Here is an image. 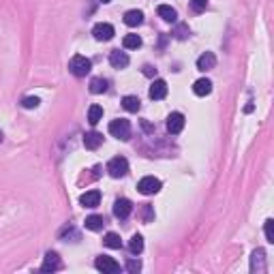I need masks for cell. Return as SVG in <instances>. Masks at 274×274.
Masks as SVG:
<instances>
[{"label":"cell","mask_w":274,"mask_h":274,"mask_svg":"<svg viewBox=\"0 0 274 274\" xmlns=\"http://www.w3.org/2000/svg\"><path fill=\"white\" fill-rule=\"evenodd\" d=\"M90 69H92V62L86 58V56H82V54H75L73 58L69 60V71L75 77H86L90 73Z\"/></svg>","instance_id":"cell-1"},{"label":"cell","mask_w":274,"mask_h":274,"mask_svg":"<svg viewBox=\"0 0 274 274\" xmlns=\"http://www.w3.org/2000/svg\"><path fill=\"white\" fill-rule=\"evenodd\" d=\"M107 174L112 178H122L129 174V161L125 156H114L110 163H107Z\"/></svg>","instance_id":"cell-2"},{"label":"cell","mask_w":274,"mask_h":274,"mask_svg":"<svg viewBox=\"0 0 274 274\" xmlns=\"http://www.w3.org/2000/svg\"><path fill=\"white\" fill-rule=\"evenodd\" d=\"M110 133H112L114 137H118V139L127 141L129 137H131V125H129V120H125V118L112 120V122H110Z\"/></svg>","instance_id":"cell-3"},{"label":"cell","mask_w":274,"mask_h":274,"mask_svg":"<svg viewBox=\"0 0 274 274\" xmlns=\"http://www.w3.org/2000/svg\"><path fill=\"white\" fill-rule=\"evenodd\" d=\"M95 268L103 274H116V272H120V264L107 255H101L95 259Z\"/></svg>","instance_id":"cell-4"},{"label":"cell","mask_w":274,"mask_h":274,"mask_svg":"<svg viewBox=\"0 0 274 274\" xmlns=\"http://www.w3.org/2000/svg\"><path fill=\"white\" fill-rule=\"evenodd\" d=\"M161 186H163L161 180L154 176H146L137 182V189H139V193H143V195H154V193L161 191Z\"/></svg>","instance_id":"cell-5"},{"label":"cell","mask_w":274,"mask_h":274,"mask_svg":"<svg viewBox=\"0 0 274 274\" xmlns=\"http://www.w3.org/2000/svg\"><path fill=\"white\" fill-rule=\"evenodd\" d=\"M92 34H95L97 41H110V39H114L116 30H114V26L107 24V21H99V24H95V28H92Z\"/></svg>","instance_id":"cell-6"},{"label":"cell","mask_w":274,"mask_h":274,"mask_svg":"<svg viewBox=\"0 0 274 274\" xmlns=\"http://www.w3.org/2000/svg\"><path fill=\"white\" fill-rule=\"evenodd\" d=\"M184 129V116L180 112H171L167 116V133L169 135H178Z\"/></svg>","instance_id":"cell-7"},{"label":"cell","mask_w":274,"mask_h":274,"mask_svg":"<svg viewBox=\"0 0 274 274\" xmlns=\"http://www.w3.org/2000/svg\"><path fill=\"white\" fill-rule=\"evenodd\" d=\"M251 272L264 274L266 272V251L264 249H255L251 255Z\"/></svg>","instance_id":"cell-8"},{"label":"cell","mask_w":274,"mask_h":274,"mask_svg":"<svg viewBox=\"0 0 274 274\" xmlns=\"http://www.w3.org/2000/svg\"><path fill=\"white\" fill-rule=\"evenodd\" d=\"M131 212H133V204L129 199L120 197V199L114 201V216H116V219H129Z\"/></svg>","instance_id":"cell-9"},{"label":"cell","mask_w":274,"mask_h":274,"mask_svg":"<svg viewBox=\"0 0 274 274\" xmlns=\"http://www.w3.org/2000/svg\"><path fill=\"white\" fill-rule=\"evenodd\" d=\"M60 268H62V262H60L58 253L49 251V253L45 255V259H43V264H41V270L43 272H56V270H60Z\"/></svg>","instance_id":"cell-10"},{"label":"cell","mask_w":274,"mask_h":274,"mask_svg":"<svg viewBox=\"0 0 274 274\" xmlns=\"http://www.w3.org/2000/svg\"><path fill=\"white\" fill-rule=\"evenodd\" d=\"M148 95L154 101H161V99L167 97V84H165V79H154L152 86H150V90H148Z\"/></svg>","instance_id":"cell-11"},{"label":"cell","mask_w":274,"mask_h":274,"mask_svg":"<svg viewBox=\"0 0 274 274\" xmlns=\"http://www.w3.org/2000/svg\"><path fill=\"white\" fill-rule=\"evenodd\" d=\"M79 204H82L84 208H97L101 204V193L97 189L92 191H86L82 197H79Z\"/></svg>","instance_id":"cell-12"},{"label":"cell","mask_w":274,"mask_h":274,"mask_svg":"<svg viewBox=\"0 0 274 274\" xmlns=\"http://www.w3.org/2000/svg\"><path fill=\"white\" fill-rule=\"evenodd\" d=\"M110 64L114 69H125L129 67V54L127 52H120V49H114L110 54Z\"/></svg>","instance_id":"cell-13"},{"label":"cell","mask_w":274,"mask_h":274,"mask_svg":"<svg viewBox=\"0 0 274 274\" xmlns=\"http://www.w3.org/2000/svg\"><path fill=\"white\" fill-rule=\"evenodd\" d=\"M214 67H216V56L212 52H204L197 58V69L204 71V73H206V71H210V69H214Z\"/></svg>","instance_id":"cell-14"},{"label":"cell","mask_w":274,"mask_h":274,"mask_svg":"<svg viewBox=\"0 0 274 274\" xmlns=\"http://www.w3.org/2000/svg\"><path fill=\"white\" fill-rule=\"evenodd\" d=\"M193 92H195L197 97H208L212 92V82L210 79H206V77L197 79V82L193 84Z\"/></svg>","instance_id":"cell-15"},{"label":"cell","mask_w":274,"mask_h":274,"mask_svg":"<svg viewBox=\"0 0 274 274\" xmlns=\"http://www.w3.org/2000/svg\"><path fill=\"white\" fill-rule=\"evenodd\" d=\"M101 143H103V135H101L99 131H90L84 135V146L88 150H97Z\"/></svg>","instance_id":"cell-16"},{"label":"cell","mask_w":274,"mask_h":274,"mask_svg":"<svg viewBox=\"0 0 274 274\" xmlns=\"http://www.w3.org/2000/svg\"><path fill=\"white\" fill-rule=\"evenodd\" d=\"M141 21H143V13H141V11L131 9V11H127V13H125V24H127V26L135 28V26H139Z\"/></svg>","instance_id":"cell-17"},{"label":"cell","mask_w":274,"mask_h":274,"mask_svg":"<svg viewBox=\"0 0 274 274\" xmlns=\"http://www.w3.org/2000/svg\"><path fill=\"white\" fill-rule=\"evenodd\" d=\"M122 107H125L127 112H131V114H137L139 112V107H141V101L133 97V95H127L125 99H122Z\"/></svg>","instance_id":"cell-18"},{"label":"cell","mask_w":274,"mask_h":274,"mask_svg":"<svg viewBox=\"0 0 274 274\" xmlns=\"http://www.w3.org/2000/svg\"><path fill=\"white\" fill-rule=\"evenodd\" d=\"M156 13H158V17L165 19V21H176V17H178L176 9H174V6H169V4H161L156 9Z\"/></svg>","instance_id":"cell-19"},{"label":"cell","mask_w":274,"mask_h":274,"mask_svg":"<svg viewBox=\"0 0 274 274\" xmlns=\"http://www.w3.org/2000/svg\"><path fill=\"white\" fill-rule=\"evenodd\" d=\"M107 90V79L105 77H92L90 79V92L92 95H103Z\"/></svg>","instance_id":"cell-20"},{"label":"cell","mask_w":274,"mask_h":274,"mask_svg":"<svg viewBox=\"0 0 274 274\" xmlns=\"http://www.w3.org/2000/svg\"><path fill=\"white\" fill-rule=\"evenodd\" d=\"M103 225H105V221L99 214H90L86 219V229H90V232H99V229H103Z\"/></svg>","instance_id":"cell-21"},{"label":"cell","mask_w":274,"mask_h":274,"mask_svg":"<svg viewBox=\"0 0 274 274\" xmlns=\"http://www.w3.org/2000/svg\"><path fill=\"white\" fill-rule=\"evenodd\" d=\"M129 251H131V255H139L143 251V238L139 234H135L131 240H129Z\"/></svg>","instance_id":"cell-22"},{"label":"cell","mask_w":274,"mask_h":274,"mask_svg":"<svg viewBox=\"0 0 274 274\" xmlns=\"http://www.w3.org/2000/svg\"><path fill=\"white\" fill-rule=\"evenodd\" d=\"M122 45H125V49H137V47H141V37L139 34H127L122 39Z\"/></svg>","instance_id":"cell-23"},{"label":"cell","mask_w":274,"mask_h":274,"mask_svg":"<svg viewBox=\"0 0 274 274\" xmlns=\"http://www.w3.org/2000/svg\"><path fill=\"white\" fill-rule=\"evenodd\" d=\"M103 120V107L101 105H90L88 110V122L90 125H97V122Z\"/></svg>","instance_id":"cell-24"},{"label":"cell","mask_w":274,"mask_h":274,"mask_svg":"<svg viewBox=\"0 0 274 274\" xmlns=\"http://www.w3.org/2000/svg\"><path fill=\"white\" fill-rule=\"evenodd\" d=\"M103 244H105L107 249H120V247H122V240H120V236H118V234L110 232V234H105Z\"/></svg>","instance_id":"cell-25"},{"label":"cell","mask_w":274,"mask_h":274,"mask_svg":"<svg viewBox=\"0 0 274 274\" xmlns=\"http://www.w3.org/2000/svg\"><path fill=\"white\" fill-rule=\"evenodd\" d=\"M58 236H60V240H64V242L69 240V236L73 238V242H77V240H79V232H77V229H75L73 225H67V227H62Z\"/></svg>","instance_id":"cell-26"},{"label":"cell","mask_w":274,"mask_h":274,"mask_svg":"<svg viewBox=\"0 0 274 274\" xmlns=\"http://www.w3.org/2000/svg\"><path fill=\"white\" fill-rule=\"evenodd\" d=\"M171 34H174V37H176L178 41H184L186 37H191V30H189V26H186V24H178V26L174 28V32H171Z\"/></svg>","instance_id":"cell-27"},{"label":"cell","mask_w":274,"mask_h":274,"mask_svg":"<svg viewBox=\"0 0 274 274\" xmlns=\"http://www.w3.org/2000/svg\"><path fill=\"white\" fill-rule=\"evenodd\" d=\"M39 97H26V99H21V107H24V110H37L39 107Z\"/></svg>","instance_id":"cell-28"},{"label":"cell","mask_w":274,"mask_h":274,"mask_svg":"<svg viewBox=\"0 0 274 274\" xmlns=\"http://www.w3.org/2000/svg\"><path fill=\"white\" fill-rule=\"evenodd\" d=\"M264 234H266V240H268L270 244H274V221L268 219L264 225Z\"/></svg>","instance_id":"cell-29"},{"label":"cell","mask_w":274,"mask_h":274,"mask_svg":"<svg viewBox=\"0 0 274 274\" xmlns=\"http://www.w3.org/2000/svg\"><path fill=\"white\" fill-rule=\"evenodd\" d=\"M139 270H141V262H139V259H135V257L127 259V272L135 274V272H139Z\"/></svg>","instance_id":"cell-30"},{"label":"cell","mask_w":274,"mask_h":274,"mask_svg":"<svg viewBox=\"0 0 274 274\" xmlns=\"http://www.w3.org/2000/svg\"><path fill=\"white\" fill-rule=\"evenodd\" d=\"M141 216H143V223H150L154 219V210L150 204H143V210H141Z\"/></svg>","instance_id":"cell-31"},{"label":"cell","mask_w":274,"mask_h":274,"mask_svg":"<svg viewBox=\"0 0 274 274\" xmlns=\"http://www.w3.org/2000/svg\"><path fill=\"white\" fill-rule=\"evenodd\" d=\"M191 6H193V11L201 13L208 6V0H191Z\"/></svg>","instance_id":"cell-32"},{"label":"cell","mask_w":274,"mask_h":274,"mask_svg":"<svg viewBox=\"0 0 274 274\" xmlns=\"http://www.w3.org/2000/svg\"><path fill=\"white\" fill-rule=\"evenodd\" d=\"M143 75L152 77V75H156V69H154V67H150V64H146V67H143Z\"/></svg>","instance_id":"cell-33"},{"label":"cell","mask_w":274,"mask_h":274,"mask_svg":"<svg viewBox=\"0 0 274 274\" xmlns=\"http://www.w3.org/2000/svg\"><path fill=\"white\" fill-rule=\"evenodd\" d=\"M2 139H4V135H2V131H0V143H2Z\"/></svg>","instance_id":"cell-34"},{"label":"cell","mask_w":274,"mask_h":274,"mask_svg":"<svg viewBox=\"0 0 274 274\" xmlns=\"http://www.w3.org/2000/svg\"><path fill=\"white\" fill-rule=\"evenodd\" d=\"M101 2H105V4H107V2H112V0H101Z\"/></svg>","instance_id":"cell-35"}]
</instances>
